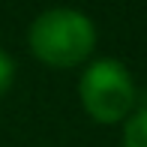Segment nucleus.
I'll use <instances>...</instances> for the list:
<instances>
[{"label":"nucleus","instance_id":"obj_1","mask_svg":"<svg viewBox=\"0 0 147 147\" xmlns=\"http://www.w3.org/2000/svg\"><path fill=\"white\" fill-rule=\"evenodd\" d=\"M30 51L36 60L54 69H69V66L84 63L93 54L96 45V27L84 12L78 9H48L30 24L27 33Z\"/></svg>","mask_w":147,"mask_h":147},{"label":"nucleus","instance_id":"obj_2","mask_svg":"<svg viewBox=\"0 0 147 147\" xmlns=\"http://www.w3.org/2000/svg\"><path fill=\"white\" fill-rule=\"evenodd\" d=\"M84 111L96 123H120L132 114L135 105V81L129 69L114 57L93 60L78 81Z\"/></svg>","mask_w":147,"mask_h":147},{"label":"nucleus","instance_id":"obj_3","mask_svg":"<svg viewBox=\"0 0 147 147\" xmlns=\"http://www.w3.org/2000/svg\"><path fill=\"white\" fill-rule=\"evenodd\" d=\"M123 147H147V108L123 120Z\"/></svg>","mask_w":147,"mask_h":147},{"label":"nucleus","instance_id":"obj_4","mask_svg":"<svg viewBox=\"0 0 147 147\" xmlns=\"http://www.w3.org/2000/svg\"><path fill=\"white\" fill-rule=\"evenodd\" d=\"M15 81V60H12L6 51H0V96H6Z\"/></svg>","mask_w":147,"mask_h":147}]
</instances>
